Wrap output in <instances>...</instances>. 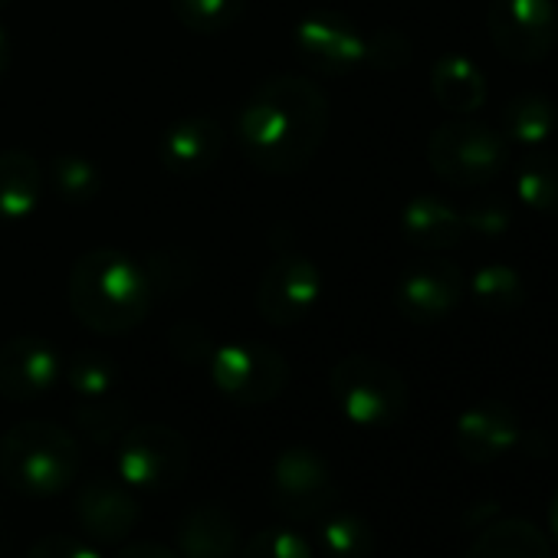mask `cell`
I'll use <instances>...</instances> for the list:
<instances>
[{
    "instance_id": "cell-1",
    "label": "cell",
    "mask_w": 558,
    "mask_h": 558,
    "mask_svg": "<svg viewBox=\"0 0 558 558\" xmlns=\"http://www.w3.org/2000/svg\"><path fill=\"white\" fill-rule=\"evenodd\" d=\"M329 132V99L306 76H272L259 83L240 109L236 138L243 158L266 174H296L323 148Z\"/></svg>"
},
{
    "instance_id": "cell-2",
    "label": "cell",
    "mask_w": 558,
    "mask_h": 558,
    "mask_svg": "<svg viewBox=\"0 0 558 558\" xmlns=\"http://www.w3.org/2000/svg\"><path fill=\"white\" fill-rule=\"evenodd\" d=\"M148 272L119 250H93L70 272V310L96 336H125L151 313Z\"/></svg>"
},
{
    "instance_id": "cell-3",
    "label": "cell",
    "mask_w": 558,
    "mask_h": 558,
    "mask_svg": "<svg viewBox=\"0 0 558 558\" xmlns=\"http://www.w3.org/2000/svg\"><path fill=\"white\" fill-rule=\"evenodd\" d=\"M83 470V447L73 430L53 421H17L0 437V476L34 499L66 493Z\"/></svg>"
},
{
    "instance_id": "cell-4",
    "label": "cell",
    "mask_w": 558,
    "mask_h": 558,
    "mask_svg": "<svg viewBox=\"0 0 558 558\" xmlns=\"http://www.w3.org/2000/svg\"><path fill=\"white\" fill-rule=\"evenodd\" d=\"M329 391L336 408L355 427H391L408 411L404 375L372 355H349L329 375Z\"/></svg>"
},
{
    "instance_id": "cell-5",
    "label": "cell",
    "mask_w": 558,
    "mask_h": 558,
    "mask_svg": "<svg viewBox=\"0 0 558 558\" xmlns=\"http://www.w3.org/2000/svg\"><path fill=\"white\" fill-rule=\"evenodd\" d=\"M191 444L168 424L125 427L116 447V476L135 493H168L187 480Z\"/></svg>"
},
{
    "instance_id": "cell-6",
    "label": "cell",
    "mask_w": 558,
    "mask_h": 558,
    "mask_svg": "<svg viewBox=\"0 0 558 558\" xmlns=\"http://www.w3.org/2000/svg\"><path fill=\"white\" fill-rule=\"evenodd\" d=\"M434 174L453 187H486L509 161L506 135L480 122H447L427 142Z\"/></svg>"
},
{
    "instance_id": "cell-7",
    "label": "cell",
    "mask_w": 558,
    "mask_h": 558,
    "mask_svg": "<svg viewBox=\"0 0 558 558\" xmlns=\"http://www.w3.org/2000/svg\"><path fill=\"white\" fill-rule=\"evenodd\" d=\"M207 368H210V385L217 388V395L240 408L269 404L290 385L287 359L259 342L220 345L210 352Z\"/></svg>"
},
{
    "instance_id": "cell-8",
    "label": "cell",
    "mask_w": 558,
    "mask_h": 558,
    "mask_svg": "<svg viewBox=\"0 0 558 558\" xmlns=\"http://www.w3.org/2000/svg\"><path fill=\"white\" fill-rule=\"evenodd\" d=\"M339 496L329 460L313 447H287L269 466V499L290 519H316Z\"/></svg>"
},
{
    "instance_id": "cell-9",
    "label": "cell",
    "mask_w": 558,
    "mask_h": 558,
    "mask_svg": "<svg viewBox=\"0 0 558 558\" xmlns=\"http://www.w3.org/2000/svg\"><path fill=\"white\" fill-rule=\"evenodd\" d=\"M323 300V272L313 259L300 253L276 256L256 290V310L272 326H296L313 316Z\"/></svg>"
},
{
    "instance_id": "cell-10",
    "label": "cell",
    "mask_w": 558,
    "mask_h": 558,
    "mask_svg": "<svg viewBox=\"0 0 558 558\" xmlns=\"http://www.w3.org/2000/svg\"><path fill=\"white\" fill-rule=\"evenodd\" d=\"M489 37L512 63H542L558 40V8L551 0H493Z\"/></svg>"
},
{
    "instance_id": "cell-11",
    "label": "cell",
    "mask_w": 558,
    "mask_h": 558,
    "mask_svg": "<svg viewBox=\"0 0 558 558\" xmlns=\"http://www.w3.org/2000/svg\"><path fill=\"white\" fill-rule=\"evenodd\" d=\"M293 50L319 76H345L365 63V37L336 11H313L293 31Z\"/></svg>"
},
{
    "instance_id": "cell-12",
    "label": "cell",
    "mask_w": 558,
    "mask_h": 558,
    "mask_svg": "<svg viewBox=\"0 0 558 558\" xmlns=\"http://www.w3.org/2000/svg\"><path fill=\"white\" fill-rule=\"evenodd\" d=\"M73 512L96 545H122L142 522V502L119 476H89L76 489Z\"/></svg>"
},
{
    "instance_id": "cell-13",
    "label": "cell",
    "mask_w": 558,
    "mask_h": 558,
    "mask_svg": "<svg viewBox=\"0 0 558 558\" xmlns=\"http://www.w3.org/2000/svg\"><path fill=\"white\" fill-rule=\"evenodd\" d=\"M466 293V279L450 259H427L411 266L395 287V306L408 323L430 326L447 319Z\"/></svg>"
},
{
    "instance_id": "cell-14",
    "label": "cell",
    "mask_w": 558,
    "mask_h": 558,
    "mask_svg": "<svg viewBox=\"0 0 558 558\" xmlns=\"http://www.w3.org/2000/svg\"><path fill=\"white\" fill-rule=\"evenodd\" d=\"M60 375V352L40 336H17L0 345V395L8 401H40Z\"/></svg>"
},
{
    "instance_id": "cell-15",
    "label": "cell",
    "mask_w": 558,
    "mask_h": 558,
    "mask_svg": "<svg viewBox=\"0 0 558 558\" xmlns=\"http://www.w3.org/2000/svg\"><path fill=\"white\" fill-rule=\"evenodd\" d=\"M519 434H522V427H519L515 411L496 398L470 404L453 424L457 453L473 466H483V463L506 457L519 444Z\"/></svg>"
},
{
    "instance_id": "cell-16",
    "label": "cell",
    "mask_w": 558,
    "mask_h": 558,
    "mask_svg": "<svg viewBox=\"0 0 558 558\" xmlns=\"http://www.w3.org/2000/svg\"><path fill=\"white\" fill-rule=\"evenodd\" d=\"M223 151V125L214 116H187L158 142V161L174 178H197L217 165Z\"/></svg>"
},
{
    "instance_id": "cell-17",
    "label": "cell",
    "mask_w": 558,
    "mask_h": 558,
    "mask_svg": "<svg viewBox=\"0 0 558 558\" xmlns=\"http://www.w3.org/2000/svg\"><path fill=\"white\" fill-rule=\"evenodd\" d=\"M240 522L217 502L191 506L174 525V551L181 558H236Z\"/></svg>"
},
{
    "instance_id": "cell-18",
    "label": "cell",
    "mask_w": 558,
    "mask_h": 558,
    "mask_svg": "<svg viewBox=\"0 0 558 558\" xmlns=\"http://www.w3.org/2000/svg\"><path fill=\"white\" fill-rule=\"evenodd\" d=\"M463 214L437 194L414 197L401 214V233L421 250H450L463 240Z\"/></svg>"
},
{
    "instance_id": "cell-19",
    "label": "cell",
    "mask_w": 558,
    "mask_h": 558,
    "mask_svg": "<svg viewBox=\"0 0 558 558\" xmlns=\"http://www.w3.org/2000/svg\"><path fill=\"white\" fill-rule=\"evenodd\" d=\"M460 558H551V545L535 522L522 515H502L483 525Z\"/></svg>"
},
{
    "instance_id": "cell-20",
    "label": "cell",
    "mask_w": 558,
    "mask_h": 558,
    "mask_svg": "<svg viewBox=\"0 0 558 558\" xmlns=\"http://www.w3.org/2000/svg\"><path fill=\"white\" fill-rule=\"evenodd\" d=\"M430 93L447 112L470 116L486 102V76L473 60L447 53L430 66Z\"/></svg>"
},
{
    "instance_id": "cell-21",
    "label": "cell",
    "mask_w": 558,
    "mask_h": 558,
    "mask_svg": "<svg viewBox=\"0 0 558 558\" xmlns=\"http://www.w3.org/2000/svg\"><path fill=\"white\" fill-rule=\"evenodd\" d=\"M44 171L31 151H0V220H24L37 210Z\"/></svg>"
},
{
    "instance_id": "cell-22",
    "label": "cell",
    "mask_w": 558,
    "mask_h": 558,
    "mask_svg": "<svg viewBox=\"0 0 558 558\" xmlns=\"http://www.w3.org/2000/svg\"><path fill=\"white\" fill-rule=\"evenodd\" d=\"M558 112L551 106L548 96L538 93H522L515 99H509V106L502 109V135L506 142L535 148L542 142H548V135L555 132Z\"/></svg>"
},
{
    "instance_id": "cell-23",
    "label": "cell",
    "mask_w": 558,
    "mask_h": 558,
    "mask_svg": "<svg viewBox=\"0 0 558 558\" xmlns=\"http://www.w3.org/2000/svg\"><path fill=\"white\" fill-rule=\"evenodd\" d=\"M319 548L326 558H372L375 529L362 512H326L319 519Z\"/></svg>"
},
{
    "instance_id": "cell-24",
    "label": "cell",
    "mask_w": 558,
    "mask_h": 558,
    "mask_svg": "<svg viewBox=\"0 0 558 558\" xmlns=\"http://www.w3.org/2000/svg\"><path fill=\"white\" fill-rule=\"evenodd\" d=\"M466 293L476 300V306H483L486 313H496V316H506V313L519 310L522 300H525L522 276L506 263H483L470 276Z\"/></svg>"
},
{
    "instance_id": "cell-25",
    "label": "cell",
    "mask_w": 558,
    "mask_h": 558,
    "mask_svg": "<svg viewBox=\"0 0 558 558\" xmlns=\"http://www.w3.org/2000/svg\"><path fill=\"white\" fill-rule=\"evenodd\" d=\"M515 194L535 214H558V158L529 155L515 168Z\"/></svg>"
},
{
    "instance_id": "cell-26",
    "label": "cell",
    "mask_w": 558,
    "mask_h": 558,
    "mask_svg": "<svg viewBox=\"0 0 558 558\" xmlns=\"http://www.w3.org/2000/svg\"><path fill=\"white\" fill-rule=\"evenodd\" d=\"M70 388L80 401H99V398H112L116 385H119V368L106 352L86 349L76 352L70 368H66Z\"/></svg>"
},
{
    "instance_id": "cell-27",
    "label": "cell",
    "mask_w": 558,
    "mask_h": 558,
    "mask_svg": "<svg viewBox=\"0 0 558 558\" xmlns=\"http://www.w3.org/2000/svg\"><path fill=\"white\" fill-rule=\"evenodd\" d=\"M250 0H171V11L191 34H223L230 31Z\"/></svg>"
},
{
    "instance_id": "cell-28",
    "label": "cell",
    "mask_w": 558,
    "mask_h": 558,
    "mask_svg": "<svg viewBox=\"0 0 558 558\" xmlns=\"http://www.w3.org/2000/svg\"><path fill=\"white\" fill-rule=\"evenodd\" d=\"M50 178L66 204H89L102 191V174L86 155H60L50 168Z\"/></svg>"
},
{
    "instance_id": "cell-29",
    "label": "cell",
    "mask_w": 558,
    "mask_h": 558,
    "mask_svg": "<svg viewBox=\"0 0 558 558\" xmlns=\"http://www.w3.org/2000/svg\"><path fill=\"white\" fill-rule=\"evenodd\" d=\"M76 427L86 440L93 444H112L125 434V424H129V408L125 401H119L116 395L112 398H99V401H83L76 411Z\"/></svg>"
},
{
    "instance_id": "cell-30",
    "label": "cell",
    "mask_w": 558,
    "mask_h": 558,
    "mask_svg": "<svg viewBox=\"0 0 558 558\" xmlns=\"http://www.w3.org/2000/svg\"><path fill=\"white\" fill-rule=\"evenodd\" d=\"M236 558H316V545L290 525H269L253 532Z\"/></svg>"
},
{
    "instance_id": "cell-31",
    "label": "cell",
    "mask_w": 558,
    "mask_h": 558,
    "mask_svg": "<svg viewBox=\"0 0 558 558\" xmlns=\"http://www.w3.org/2000/svg\"><path fill=\"white\" fill-rule=\"evenodd\" d=\"M463 227H470L473 233L480 236H502L509 227H512V210L502 197L496 194H486L480 201H473L466 210H463Z\"/></svg>"
},
{
    "instance_id": "cell-32",
    "label": "cell",
    "mask_w": 558,
    "mask_h": 558,
    "mask_svg": "<svg viewBox=\"0 0 558 558\" xmlns=\"http://www.w3.org/2000/svg\"><path fill=\"white\" fill-rule=\"evenodd\" d=\"M365 63L375 70H401L411 63V40L398 31H378L365 37Z\"/></svg>"
},
{
    "instance_id": "cell-33",
    "label": "cell",
    "mask_w": 558,
    "mask_h": 558,
    "mask_svg": "<svg viewBox=\"0 0 558 558\" xmlns=\"http://www.w3.org/2000/svg\"><path fill=\"white\" fill-rule=\"evenodd\" d=\"M24 558H106V555L93 538L86 542V538H76L66 532H53V535H44L40 542H34Z\"/></svg>"
},
{
    "instance_id": "cell-34",
    "label": "cell",
    "mask_w": 558,
    "mask_h": 558,
    "mask_svg": "<svg viewBox=\"0 0 558 558\" xmlns=\"http://www.w3.org/2000/svg\"><path fill=\"white\" fill-rule=\"evenodd\" d=\"M116 558H181L174 548L155 542V538H138V542H122V548L116 551Z\"/></svg>"
},
{
    "instance_id": "cell-35",
    "label": "cell",
    "mask_w": 558,
    "mask_h": 558,
    "mask_svg": "<svg viewBox=\"0 0 558 558\" xmlns=\"http://www.w3.org/2000/svg\"><path fill=\"white\" fill-rule=\"evenodd\" d=\"M8 63H11V44H8V34L0 27V76L8 73Z\"/></svg>"
},
{
    "instance_id": "cell-36",
    "label": "cell",
    "mask_w": 558,
    "mask_h": 558,
    "mask_svg": "<svg viewBox=\"0 0 558 558\" xmlns=\"http://www.w3.org/2000/svg\"><path fill=\"white\" fill-rule=\"evenodd\" d=\"M548 525H551V535H555V542H558V493H555L551 509H548Z\"/></svg>"
},
{
    "instance_id": "cell-37",
    "label": "cell",
    "mask_w": 558,
    "mask_h": 558,
    "mask_svg": "<svg viewBox=\"0 0 558 558\" xmlns=\"http://www.w3.org/2000/svg\"><path fill=\"white\" fill-rule=\"evenodd\" d=\"M11 4V0H0V8H8Z\"/></svg>"
}]
</instances>
